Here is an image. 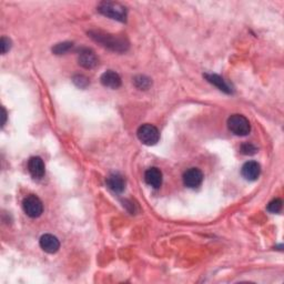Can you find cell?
Here are the masks:
<instances>
[{"mask_svg":"<svg viewBox=\"0 0 284 284\" xmlns=\"http://www.w3.org/2000/svg\"><path fill=\"white\" fill-rule=\"evenodd\" d=\"M89 35L91 38L101 43L103 47L109 48V49L117 51V53H123L129 48V42L127 41L126 38L105 34L101 33V31H90Z\"/></svg>","mask_w":284,"mask_h":284,"instance_id":"cell-1","label":"cell"},{"mask_svg":"<svg viewBox=\"0 0 284 284\" xmlns=\"http://www.w3.org/2000/svg\"><path fill=\"white\" fill-rule=\"evenodd\" d=\"M98 11L111 19L125 22L127 20V8L119 2L103 1L98 6Z\"/></svg>","mask_w":284,"mask_h":284,"instance_id":"cell-2","label":"cell"},{"mask_svg":"<svg viewBox=\"0 0 284 284\" xmlns=\"http://www.w3.org/2000/svg\"><path fill=\"white\" fill-rule=\"evenodd\" d=\"M227 127H229V130L232 133L240 135V137H245V135L249 134L251 131L249 120L242 114H232L227 119Z\"/></svg>","mask_w":284,"mask_h":284,"instance_id":"cell-3","label":"cell"},{"mask_svg":"<svg viewBox=\"0 0 284 284\" xmlns=\"http://www.w3.org/2000/svg\"><path fill=\"white\" fill-rule=\"evenodd\" d=\"M138 138L143 145L146 146H154L159 141L160 133L159 130L154 126L146 123L139 128L137 131Z\"/></svg>","mask_w":284,"mask_h":284,"instance_id":"cell-4","label":"cell"},{"mask_svg":"<svg viewBox=\"0 0 284 284\" xmlns=\"http://www.w3.org/2000/svg\"><path fill=\"white\" fill-rule=\"evenodd\" d=\"M22 208L25 213L30 218H38L42 214L43 206L41 200H40L37 195H28V197L23 200Z\"/></svg>","mask_w":284,"mask_h":284,"instance_id":"cell-5","label":"cell"},{"mask_svg":"<svg viewBox=\"0 0 284 284\" xmlns=\"http://www.w3.org/2000/svg\"><path fill=\"white\" fill-rule=\"evenodd\" d=\"M203 173L201 170L198 168H191V169L187 170L183 174V183L188 187L193 189V188H198L202 183Z\"/></svg>","mask_w":284,"mask_h":284,"instance_id":"cell-6","label":"cell"},{"mask_svg":"<svg viewBox=\"0 0 284 284\" xmlns=\"http://www.w3.org/2000/svg\"><path fill=\"white\" fill-rule=\"evenodd\" d=\"M241 173L243 178L247 180V181H255L260 177V173H261V167H260L258 162L249 161L243 165Z\"/></svg>","mask_w":284,"mask_h":284,"instance_id":"cell-7","label":"cell"},{"mask_svg":"<svg viewBox=\"0 0 284 284\" xmlns=\"http://www.w3.org/2000/svg\"><path fill=\"white\" fill-rule=\"evenodd\" d=\"M40 246L47 253H56L60 247V242L55 235L45 234L40 238Z\"/></svg>","mask_w":284,"mask_h":284,"instance_id":"cell-8","label":"cell"},{"mask_svg":"<svg viewBox=\"0 0 284 284\" xmlns=\"http://www.w3.org/2000/svg\"><path fill=\"white\" fill-rule=\"evenodd\" d=\"M28 170L35 179H41L45 175V163L40 157L30 158L28 162Z\"/></svg>","mask_w":284,"mask_h":284,"instance_id":"cell-9","label":"cell"},{"mask_svg":"<svg viewBox=\"0 0 284 284\" xmlns=\"http://www.w3.org/2000/svg\"><path fill=\"white\" fill-rule=\"evenodd\" d=\"M101 83L107 88H110V89H118V88L121 86V78L120 76L114 73L113 70H108L105 74H102L101 78Z\"/></svg>","mask_w":284,"mask_h":284,"instance_id":"cell-10","label":"cell"},{"mask_svg":"<svg viewBox=\"0 0 284 284\" xmlns=\"http://www.w3.org/2000/svg\"><path fill=\"white\" fill-rule=\"evenodd\" d=\"M145 180L150 187L158 189L162 185V172L158 168H150L146 171Z\"/></svg>","mask_w":284,"mask_h":284,"instance_id":"cell-11","label":"cell"},{"mask_svg":"<svg viewBox=\"0 0 284 284\" xmlns=\"http://www.w3.org/2000/svg\"><path fill=\"white\" fill-rule=\"evenodd\" d=\"M79 63L87 69H91L98 65V58L94 54V51L89 49H82L79 54Z\"/></svg>","mask_w":284,"mask_h":284,"instance_id":"cell-12","label":"cell"},{"mask_svg":"<svg viewBox=\"0 0 284 284\" xmlns=\"http://www.w3.org/2000/svg\"><path fill=\"white\" fill-rule=\"evenodd\" d=\"M107 185L111 190L115 192V193H121L126 188L125 179L118 173L111 174L110 177L107 179Z\"/></svg>","mask_w":284,"mask_h":284,"instance_id":"cell-13","label":"cell"},{"mask_svg":"<svg viewBox=\"0 0 284 284\" xmlns=\"http://www.w3.org/2000/svg\"><path fill=\"white\" fill-rule=\"evenodd\" d=\"M206 79L212 85H214L215 87H218L220 90L223 91L226 94H231V89L227 83L223 80V78L220 77L218 75H206Z\"/></svg>","mask_w":284,"mask_h":284,"instance_id":"cell-14","label":"cell"},{"mask_svg":"<svg viewBox=\"0 0 284 284\" xmlns=\"http://www.w3.org/2000/svg\"><path fill=\"white\" fill-rule=\"evenodd\" d=\"M134 83H135V86L139 88V89L146 90L150 87L151 81H150L149 78L145 77V76H139V77L134 78Z\"/></svg>","mask_w":284,"mask_h":284,"instance_id":"cell-15","label":"cell"},{"mask_svg":"<svg viewBox=\"0 0 284 284\" xmlns=\"http://www.w3.org/2000/svg\"><path fill=\"white\" fill-rule=\"evenodd\" d=\"M71 48H73V43L71 42H62V43H58L57 46L53 48V51L56 55H62V54H66L67 51H69Z\"/></svg>","mask_w":284,"mask_h":284,"instance_id":"cell-16","label":"cell"},{"mask_svg":"<svg viewBox=\"0 0 284 284\" xmlns=\"http://www.w3.org/2000/svg\"><path fill=\"white\" fill-rule=\"evenodd\" d=\"M282 209V200L281 199H274L267 205V211L271 213H278Z\"/></svg>","mask_w":284,"mask_h":284,"instance_id":"cell-17","label":"cell"},{"mask_svg":"<svg viewBox=\"0 0 284 284\" xmlns=\"http://www.w3.org/2000/svg\"><path fill=\"white\" fill-rule=\"evenodd\" d=\"M74 82L77 85L79 88H86L88 85H89V80L86 78L85 76H76L74 78Z\"/></svg>","mask_w":284,"mask_h":284,"instance_id":"cell-18","label":"cell"},{"mask_svg":"<svg viewBox=\"0 0 284 284\" xmlns=\"http://www.w3.org/2000/svg\"><path fill=\"white\" fill-rule=\"evenodd\" d=\"M257 148H255L252 143H245L241 147V152L243 154H254L257 152Z\"/></svg>","mask_w":284,"mask_h":284,"instance_id":"cell-19","label":"cell"},{"mask_svg":"<svg viewBox=\"0 0 284 284\" xmlns=\"http://www.w3.org/2000/svg\"><path fill=\"white\" fill-rule=\"evenodd\" d=\"M0 46H1V54L5 55L7 51H9L11 47V41L6 37L1 38V41H0Z\"/></svg>","mask_w":284,"mask_h":284,"instance_id":"cell-20","label":"cell"},{"mask_svg":"<svg viewBox=\"0 0 284 284\" xmlns=\"http://www.w3.org/2000/svg\"><path fill=\"white\" fill-rule=\"evenodd\" d=\"M6 119H7V113H6V110H5V108L2 107V127L5 126V123H6Z\"/></svg>","mask_w":284,"mask_h":284,"instance_id":"cell-21","label":"cell"}]
</instances>
